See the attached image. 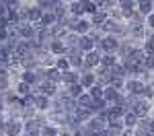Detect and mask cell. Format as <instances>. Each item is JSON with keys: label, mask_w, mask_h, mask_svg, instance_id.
Returning <instances> with one entry per match:
<instances>
[{"label": "cell", "mask_w": 154, "mask_h": 136, "mask_svg": "<svg viewBox=\"0 0 154 136\" xmlns=\"http://www.w3.org/2000/svg\"><path fill=\"white\" fill-rule=\"evenodd\" d=\"M152 107H154L152 101L142 99V97H136V101H134V105H131L130 111H134L140 120H144V118H152Z\"/></svg>", "instance_id": "1"}, {"label": "cell", "mask_w": 154, "mask_h": 136, "mask_svg": "<svg viewBox=\"0 0 154 136\" xmlns=\"http://www.w3.org/2000/svg\"><path fill=\"white\" fill-rule=\"evenodd\" d=\"M117 48H119V39H115L113 35H105L99 43H97V52L103 56V54H115L117 56Z\"/></svg>", "instance_id": "2"}, {"label": "cell", "mask_w": 154, "mask_h": 136, "mask_svg": "<svg viewBox=\"0 0 154 136\" xmlns=\"http://www.w3.org/2000/svg\"><path fill=\"white\" fill-rule=\"evenodd\" d=\"M23 134H25V124H23V120H17V118H6L4 136H23Z\"/></svg>", "instance_id": "3"}, {"label": "cell", "mask_w": 154, "mask_h": 136, "mask_svg": "<svg viewBox=\"0 0 154 136\" xmlns=\"http://www.w3.org/2000/svg\"><path fill=\"white\" fill-rule=\"evenodd\" d=\"M144 83L140 78H128L125 81V89H123V93L125 95H131V97H142L144 93Z\"/></svg>", "instance_id": "4"}, {"label": "cell", "mask_w": 154, "mask_h": 136, "mask_svg": "<svg viewBox=\"0 0 154 136\" xmlns=\"http://www.w3.org/2000/svg\"><path fill=\"white\" fill-rule=\"evenodd\" d=\"M99 64H101V54L93 49V52H88V54H84L82 58V70H93L95 72L97 68H99Z\"/></svg>", "instance_id": "5"}, {"label": "cell", "mask_w": 154, "mask_h": 136, "mask_svg": "<svg viewBox=\"0 0 154 136\" xmlns=\"http://www.w3.org/2000/svg\"><path fill=\"white\" fill-rule=\"evenodd\" d=\"M66 58H68V62H70L72 70H76V72H84V70H82L84 54L80 52V49H68V52H66Z\"/></svg>", "instance_id": "6"}, {"label": "cell", "mask_w": 154, "mask_h": 136, "mask_svg": "<svg viewBox=\"0 0 154 136\" xmlns=\"http://www.w3.org/2000/svg\"><path fill=\"white\" fill-rule=\"evenodd\" d=\"M33 91H35V93H39V95H45V97L54 99V97H58L60 87L54 85V83H49V81H43V83H39V87H37V89H33Z\"/></svg>", "instance_id": "7"}, {"label": "cell", "mask_w": 154, "mask_h": 136, "mask_svg": "<svg viewBox=\"0 0 154 136\" xmlns=\"http://www.w3.org/2000/svg\"><path fill=\"white\" fill-rule=\"evenodd\" d=\"M33 107L37 109V113H45L48 115L49 109H51V99L45 97V95H35V101H33Z\"/></svg>", "instance_id": "8"}, {"label": "cell", "mask_w": 154, "mask_h": 136, "mask_svg": "<svg viewBox=\"0 0 154 136\" xmlns=\"http://www.w3.org/2000/svg\"><path fill=\"white\" fill-rule=\"evenodd\" d=\"M48 52L54 56V58H60V56H66L68 48H66V43H64L62 39H51V41L48 43Z\"/></svg>", "instance_id": "9"}, {"label": "cell", "mask_w": 154, "mask_h": 136, "mask_svg": "<svg viewBox=\"0 0 154 136\" xmlns=\"http://www.w3.org/2000/svg\"><path fill=\"white\" fill-rule=\"evenodd\" d=\"M144 49L142 46H134V48L130 49V54H128V58L123 60V64H142L144 62Z\"/></svg>", "instance_id": "10"}, {"label": "cell", "mask_w": 154, "mask_h": 136, "mask_svg": "<svg viewBox=\"0 0 154 136\" xmlns=\"http://www.w3.org/2000/svg\"><path fill=\"white\" fill-rule=\"evenodd\" d=\"M27 14H29V23L37 25L41 21V17H43V11L37 6L35 2H27Z\"/></svg>", "instance_id": "11"}, {"label": "cell", "mask_w": 154, "mask_h": 136, "mask_svg": "<svg viewBox=\"0 0 154 136\" xmlns=\"http://www.w3.org/2000/svg\"><path fill=\"white\" fill-rule=\"evenodd\" d=\"M136 11L142 14L144 19L154 12V0H136Z\"/></svg>", "instance_id": "12"}, {"label": "cell", "mask_w": 154, "mask_h": 136, "mask_svg": "<svg viewBox=\"0 0 154 136\" xmlns=\"http://www.w3.org/2000/svg\"><path fill=\"white\" fill-rule=\"evenodd\" d=\"M80 85H82L84 91H88L91 87L97 85V74L93 72V70H84V72H80V81H78Z\"/></svg>", "instance_id": "13"}, {"label": "cell", "mask_w": 154, "mask_h": 136, "mask_svg": "<svg viewBox=\"0 0 154 136\" xmlns=\"http://www.w3.org/2000/svg\"><path fill=\"white\" fill-rule=\"evenodd\" d=\"M51 12L56 14V21H58V23H64V21L68 19V2H62V0H58Z\"/></svg>", "instance_id": "14"}, {"label": "cell", "mask_w": 154, "mask_h": 136, "mask_svg": "<svg viewBox=\"0 0 154 136\" xmlns=\"http://www.w3.org/2000/svg\"><path fill=\"white\" fill-rule=\"evenodd\" d=\"M80 81V72H76V70H68V72L62 74V89H68V87L76 85Z\"/></svg>", "instance_id": "15"}, {"label": "cell", "mask_w": 154, "mask_h": 136, "mask_svg": "<svg viewBox=\"0 0 154 136\" xmlns=\"http://www.w3.org/2000/svg\"><path fill=\"white\" fill-rule=\"evenodd\" d=\"M84 126H86V128H88L93 134H101V132H103V130L107 128V122H103V120H99L97 115H93V118H91L88 122L84 124Z\"/></svg>", "instance_id": "16"}, {"label": "cell", "mask_w": 154, "mask_h": 136, "mask_svg": "<svg viewBox=\"0 0 154 136\" xmlns=\"http://www.w3.org/2000/svg\"><path fill=\"white\" fill-rule=\"evenodd\" d=\"M82 6H84V17L91 19L93 14L99 12V8H101V0H82Z\"/></svg>", "instance_id": "17"}, {"label": "cell", "mask_w": 154, "mask_h": 136, "mask_svg": "<svg viewBox=\"0 0 154 136\" xmlns=\"http://www.w3.org/2000/svg\"><path fill=\"white\" fill-rule=\"evenodd\" d=\"M66 35H68V29H66V25H62V23H56V25H51L49 27V37L51 39H66Z\"/></svg>", "instance_id": "18"}, {"label": "cell", "mask_w": 154, "mask_h": 136, "mask_svg": "<svg viewBox=\"0 0 154 136\" xmlns=\"http://www.w3.org/2000/svg\"><path fill=\"white\" fill-rule=\"evenodd\" d=\"M68 17H76V19H82V17H84L82 0H74V2H68Z\"/></svg>", "instance_id": "19"}, {"label": "cell", "mask_w": 154, "mask_h": 136, "mask_svg": "<svg viewBox=\"0 0 154 136\" xmlns=\"http://www.w3.org/2000/svg\"><path fill=\"white\" fill-rule=\"evenodd\" d=\"M117 8L123 14H125V19H128V14H131V12L136 11V0H117ZM128 23V21H125Z\"/></svg>", "instance_id": "20"}, {"label": "cell", "mask_w": 154, "mask_h": 136, "mask_svg": "<svg viewBox=\"0 0 154 136\" xmlns=\"http://www.w3.org/2000/svg\"><path fill=\"white\" fill-rule=\"evenodd\" d=\"M97 46H95V41L91 39L88 35H80V41H78V49L82 52V54H88V52H93Z\"/></svg>", "instance_id": "21"}, {"label": "cell", "mask_w": 154, "mask_h": 136, "mask_svg": "<svg viewBox=\"0 0 154 136\" xmlns=\"http://www.w3.org/2000/svg\"><path fill=\"white\" fill-rule=\"evenodd\" d=\"M12 91H14L19 97H27L29 93H33V89L27 85V83H23V81H17V83H12Z\"/></svg>", "instance_id": "22"}, {"label": "cell", "mask_w": 154, "mask_h": 136, "mask_svg": "<svg viewBox=\"0 0 154 136\" xmlns=\"http://www.w3.org/2000/svg\"><path fill=\"white\" fill-rule=\"evenodd\" d=\"M121 120H123V126H125L128 130H136V126L140 122V118H138L134 111H125V115H123Z\"/></svg>", "instance_id": "23"}, {"label": "cell", "mask_w": 154, "mask_h": 136, "mask_svg": "<svg viewBox=\"0 0 154 136\" xmlns=\"http://www.w3.org/2000/svg\"><path fill=\"white\" fill-rule=\"evenodd\" d=\"M72 115L78 120V124H86L91 118H93V115H95V113H93L91 109H84V107H76V111H74Z\"/></svg>", "instance_id": "24"}, {"label": "cell", "mask_w": 154, "mask_h": 136, "mask_svg": "<svg viewBox=\"0 0 154 136\" xmlns=\"http://www.w3.org/2000/svg\"><path fill=\"white\" fill-rule=\"evenodd\" d=\"M91 31H93V25H91V21H88L86 17H82V19L78 21V27H76V31H74V33H76V35H88Z\"/></svg>", "instance_id": "25"}, {"label": "cell", "mask_w": 154, "mask_h": 136, "mask_svg": "<svg viewBox=\"0 0 154 136\" xmlns=\"http://www.w3.org/2000/svg\"><path fill=\"white\" fill-rule=\"evenodd\" d=\"M117 56L115 54H103L101 56V64L99 66H103V68H107V70H111V68H115V64H117Z\"/></svg>", "instance_id": "26"}, {"label": "cell", "mask_w": 154, "mask_h": 136, "mask_svg": "<svg viewBox=\"0 0 154 136\" xmlns=\"http://www.w3.org/2000/svg\"><path fill=\"white\" fill-rule=\"evenodd\" d=\"M119 93H121V91H115L113 87L109 85V87H105V89H103V99H105V101L109 103V105H113V103L117 101Z\"/></svg>", "instance_id": "27"}, {"label": "cell", "mask_w": 154, "mask_h": 136, "mask_svg": "<svg viewBox=\"0 0 154 136\" xmlns=\"http://www.w3.org/2000/svg\"><path fill=\"white\" fill-rule=\"evenodd\" d=\"M45 81H49V83H54V85L62 87V72H60L58 68H48V74H45Z\"/></svg>", "instance_id": "28"}, {"label": "cell", "mask_w": 154, "mask_h": 136, "mask_svg": "<svg viewBox=\"0 0 154 136\" xmlns=\"http://www.w3.org/2000/svg\"><path fill=\"white\" fill-rule=\"evenodd\" d=\"M142 49H144V54H154V35L148 29H146V39L142 41Z\"/></svg>", "instance_id": "29"}, {"label": "cell", "mask_w": 154, "mask_h": 136, "mask_svg": "<svg viewBox=\"0 0 154 136\" xmlns=\"http://www.w3.org/2000/svg\"><path fill=\"white\" fill-rule=\"evenodd\" d=\"M107 111H109V120H121L125 115V107H121V105H109Z\"/></svg>", "instance_id": "30"}, {"label": "cell", "mask_w": 154, "mask_h": 136, "mask_svg": "<svg viewBox=\"0 0 154 136\" xmlns=\"http://www.w3.org/2000/svg\"><path fill=\"white\" fill-rule=\"evenodd\" d=\"M54 68H58L60 72H68V70H72L70 68V62H68V58L66 56H60V58H56V62H54Z\"/></svg>", "instance_id": "31"}, {"label": "cell", "mask_w": 154, "mask_h": 136, "mask_svg": "<svg viewBox=\"0 0 154 136\" xmlns=\"http://www.w3.org/2000/svg\"><path fill=\"white\" fill-rule=\"evenodd\" d=\"M60 130H62V128H58L56 124L48 122L43 128H41V134H39V136H60Z\"/></svg>", "instance_id": "32"}, {"label": "cell", "mask_w": 154, "mask_h": 136, "mask_svg": "<svg viewBox=\"0 0 154 136\" xmlns=\"http://www.w3.org/2000/svg\"><path fill=\"white\" fill-rule=\"evenodd\" d=\"M78 41H80V35H76V33H68L66 39H64L68 49H78Z\"/></svg>", "instance_id": "33"}, {"label": "cell", "mask_w": 154, "mask_h": 136, "mask_svg": "<svg viewBox=\"0 0 154 136\" xmlns=\"http://www.w3.org/2000/svg\"><path fill=\"white\" fill-rule=\"evenodd\" d=\"M76 103H78V107H84V109H91V107H93V97H91V95H88V93L84 91L82 95H80V97L76 99Z\"/></svg>", "instance_id": "34"}, {"label": "cell", "mask_w": 154, "mask_h": 136, "mask_svg": "<svg viewBox=\"0 0 154 136\" xmlns=\"http://www.w3.org/2000/svg\"><path fill=\"white\" fill-rule=\"evenodd\" d=\"M64 91H66V93H68V97H72V99H78L84 93V89H82V85H80V83L68 87V89H64Z\"/></svg>", "instance_id": "35"}, {"label": "cell", "mask_w": 154, "mask_h": 136, "mask_svg": "<svg viewBox=\"0 0 154 136\" xmlns=\"http://www.w3.org/2000/svg\"><path fill=\"white\" fill-rule=\"evenodd\" d=\"M107 128H109V130H113V132H115V134H121V132H123V130H125V126H123V120H109V122H107Z\"/></svg>", "instance_id": "36"}, {"label": "cell", "mask_w": 154, "mask_h": 136, "mask_svg": "<svg viewBox=\"0 0 154 136\" xmlns=\"http://www.w3.org/2000/svg\"><path fill=\"white\" fill-rule=\"evenodd\" d=\"M56 23H58V21H56V14H54V12H43V17H41V21H39L41 27H48V29Z\"/></svg>", "instance_id": "37"}, {"label": "cell", "mask_w": 154, "mask_h": 136, "mask_svg": "<svg viewBox=\"0 0 154 136\" xmlns=\"http://www.w3.org/2000/svg\"><path fill=\"white\" fill-rule=\"evenodd\" d=\"M142 66H144L146 72H152L154 74V54H146V56H144Z\"/></svg>", "instance_id": "38"}, {"label": "cell", "mask_w": 154, "mask_h": 136, "mask_svg": "<svg viewBox=\"0 0 154 136\" xmlns=\"http://www.w3.org/2000/svg\"><path fill=\"white\" fill-rule=\"evenodd\" d=\"M91 97H93V101L95 99H103V87H99V85H95V87H91L88 91H86Z\"/></svg>", "instance_id": "39"}, {"label": "cell", "mask_w": 154, "mask_h": 136, "mask_svg": "<svg viewBox=\"0 0 154 136\" xmlns=\"http://www.w3.org/2000/svg\"><path fill=\"white\" fill-rule=\"evenodd\" d=\"M8 17V8L4 4V0H0V19H6Z\"/></svg>", "instance_id": "40"}, {"label": "cell", "mask_w": 154, "mask_h": 136, "mask_svg": "<svg viewBox=\"0 0 154 136\" xmlns=\"http://www.w3.org/2000/svg\"><path fill=\"white\" fill-rule=\"evenodd\" d=\"M146 29L148 31H154V12L150 17H146Z\"/></svg>", "instance_id": "41"}, {"label": "cell", "mask_w": 154, "mask_h": 136, "mask_svg": "<svg viewBox=\"0 0 154 136\" xmlns=\"http://www.w3.org/2000/svg\"><path fill=\"white\" fill-rule=\"evenodd\" d=\"M4 126H6V113H0V134H4Z\"/></svg>", "instance_id": "42"}, {"label": "cell", "mask_w": 154, "mask_h": 136, "mask_svg": "<svg viewBox=\"0 0 154 136\" xmlns=\"http://www.w3.org/2000/svg\"><path fill=\"white\" fill-rule=\"evenodd\" d=\"M0 113H6V103H4V97L0 95Z\"/></svg>", "instance_id": "43"}, {"label": "cell", "mask_w": 154, "mask_h": 136, "mask_svg": "<svg viewBox=\"0 0 154 136\" xmlns=\"http://www.w3.org/2000/svg\"><path fill=\"white\" fill-rule=\"evenodd\" d=\"M119 136H134V130H128V128H125V130H123Z\"/></svg>", "instance_id": "44"}, {"label": "cell", "mask_w": 154, "mask_h": 136, "mask_svg": "<svg viewBox=\"0 0 154 136\" xmlns=\"http://www.w3.org/2000/svg\"><path fill=\"white\" fill-rule=\"evenodd\" d=\"M23 136H25V134H23Z\"/></svg>", "instance_id": "45"}]
</instances>
